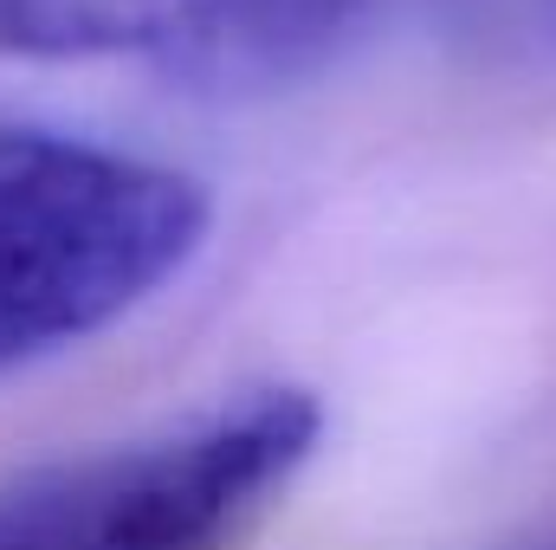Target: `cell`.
<instances>
[{
    "instance_id": "obj_4",
    "label": "cell",
    "mask_w": 556,
    "mask_h": 550,
    "mask_svg": "<svg viewBox=\"0 0 556 550\" xmlns=\"http://www.w3.org/2000/svg\"><path fill=\"white\" fill-rule=\"evenodd\" d=\"M181 0H0V59H155Z\"/></svg>"
},
{
    "instance_id": "obj_2",
    "label": "cell",
    "mask_w": 556,
    "mask_h": 550,
    "mask_svg": "<svg viewBox=\"0 0 556 550\" xmlns=\"http://www.w3.org/2000/svg\"><path fill=\"white\" fill-rule=\"evenodd\" d=\"M324 402L253 383L214 409L0 479V550H247L311 473Z\"/></svg>"
},
{
    "instance_id": "obj_5",
    "label": "cell",
    "mask_w": 556,
    "mask_h": 550,
    "mask_svg": "<svg viewBox=\"0 0 556 550\" xmlns=\"http://www.w3.org/2000/svg\"><path fill=\"white\" fill-rule=\"evenodd\" d=\"M492 33L531 65L556 72V0H492Z\"/></svg>"
},
{
    "instance_id": "obj_1",
    "label": "cell",
    "mask_w": 556,
    "mask_h": 550,
    "mask_svg": "<svg viewBox=\"0 0 556 550\" xmlns=\"http://www.w3.org/2000/svg\"><path fill=\"white\" fill-rule=\"evenodd\" d=\"M207 227L214 195L175 162L0 124V376L137 317L201 260Z\"/></svg>"
},
{
    "instance_id": "obj_6",
    "label": "cell",
    "mask_w": 556,
    "mask_h": 550,
    "mask_svg": "<svg viewBox=\"0 0 556 550\" xmlns=\"http://www.w3.org/2000/svg\"><path fill=\"white\" fill-rule=\"evenodd\" d=\"M518 550H556V532L551 538H538V545H518Z\"/></svg>"
},
{
    "instance_id": "obj_3",
    "label": "cell",
    "mask_w": 556,
    "mask_h": 550,
    "mask_svg": "<svg viewBox=\"0 0 556 550\" xmlns=\"http://www.w3.org/2000/svg\"><path fill=\"white\" fill-rule=\"evenodd\" d=\"M408 0H181L155 78L207 104H266L343 72Z\"/></svg>"
}]
</instances>
